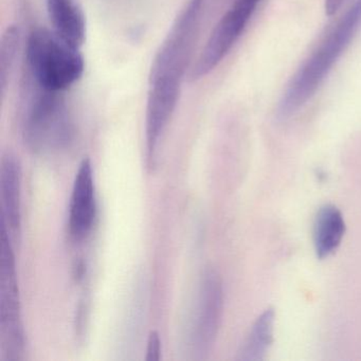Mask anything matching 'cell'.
Returning <instances> with one entry per match:
<instances>
[{
  "mask_svg": "<svg viewBox=\"0 0 361 361\" xmlns=\"http://www.w3.org/2000/svg\"><path fill=\"white\" fill-rule=\"evenodd\" d=\"M0 191L3 207L1 224L10 234H18L22 225V169L12 154H7L1 160Z\"/></svg>",
  "mask_w": 361,
  "mask_h": 361,
  "instance_id": "30bf717a",
  "label": "cell"
},
{
  "mask_svg": "<svg viewBox=\"0 0 361 361\" xmlns=\"http://www.w3.org/2000/svg\"><path fill=\"white\" fill-rule=\"evenodd\" d=\"M360 27L361 0H356L291 78L279 102L278 118L291 117L312 99Z\"/></svg>",
  "mask_w": 361,
  "mask_h": 361,
  "instance_id": "6da1fadb",
  "label": "cell"
},
{
  "mask_svg": "<svg viewBox=\"0 0 361 361\" xmlns=\"http://www.w3.org/2000/svg\"><path fill=\"white\" fill-rule=\"evenodd\" d=\"M345 233L342 213L333 204L319 209L314 223V246L317 257L323 259L333 255L341 244Z\"/></svg>",
  "mask_w": 361,
  "mask_h": 361,
  "instance_id": "7c38bea8",
  "label": "cell"
},
{
  "mask_svg": "<svg viewBox=\"0 0 361 361\" xmlns=\"http://www.w3.org/2000/svg\"><path fill=\"white\" fill-rule=\"evenodd\" d=\"M73 123L64 100L59 92L42 90L27 111L24 138L35 152L64 147L73 138Z\"/></svg>",
  "mask_w": 361,
  "mask_h": 361,
  "instance_id": "277c9868",
  "label": "cell"
},
{
  "mask_svg": "<svg viewBox=\"0 0 361 361\" xmlns=\"http://www.w3.org/2000/svg\"><path fill=\"white\" fill-rule=\"evenodd\" d=\"M160 356H161V341H160L159 334L156 331H152L147 339L145 359L147 361H159Z\"/></svg>",
  "mask_w": 361,
  "mask_h": 361,
  "instance_id": "9a60e30c",
  "label": "cell"
},
{
  "mask_svg": "<svg viewBox=\"0 0 361 361\" xmlns=\"http://www.w3.org/2000/svg\"><path fill=\"white\" fill-rule=\"evenodd\" d=\"M0 252V326L1 341L10 359L18 358L25 345L24 329L20 321V293L16 271V257L11 235L1 224Z\"/></svg>",
  "mask_w": 361,
  "mask_h": 361,
  "instance_id": "5b68a950",
  "label": "cell"
},
{
  "mask_svg": "<svg viewBox=\"0 0 361 361\" xmlns=\"http://www.w3.org/2000/svg\"><path fill=\"white\" fill-rule=\"evenodd\" d=\"M261 0H235L211 33L195 65L192 80H200L212 73L229 54L244 32Z\"/></svg>",
  "mask_w": 361,
  "mask_h": 361,
  "instance_id": "52a82bcc",
  "label": "cell"
},
{
  "mask_svg": "<svg viewBox=\"0 0 361 361\" xmlns=\"http://www.w3.org/2000/svg\"><path fill=\"white\" fill-rule=\"evenodd\" d=\"M180 90L181 84L173 82L149 84L145 111V140L149 161L155 159L160 138L176 109Z\"/></svg>",
  "mask_w": 361,
  "mask_h": 361,
  "instance_id": "9c48e42d",
  "label": "cell"
},
{
  "mask_svg": "<svg viewBox=\"0 0 361 361\" xmlns=\"http://www.w3.org/2000/svg\"><path fill=\"white\" fill-rule=\"evenodd\" d=\"M96 216L94 172L92 161L85 158L75 174L69 204L68 228L71 238L75 240L87 238L94 227Z\"/></svg>",
  "mask_w": 361,
  "mask_h": 361,
  "instance_id": "ba28073f",
  "label": "cell"
},
{
  "mask_svg": "<svg viewBox=\"0 0 361 361\" xmlns=\"http://www.w3.org/2000/svg\"><path fill=\"white\" fill-rule=\"evenodd\" d=\"M345 0H325L324 10L327 16H333L337 13Z\"/></svg>",
  "mask_w": 361,
  "mask_h": 361,
  "instance_id": "2e32d148",
  "label": "cell"
},
{
  "mask_svg": "<svg viewBox=\"0 0 361 361\" xmlns=\"http://www.w3.org/2000/svg\"><path fill=\"white\" fill-rule=\"evenodd\" d=\"M20 33L18 26L6 29L0 43V86L1 96L5 97L8 82L11 77L20 49Z\"/></svg>",
  "mask_w": 361,
  "mask_h": 361,
  "instance_id": "5bb4252c",
  "label": "cell"
},
{
  "mask_svg": "<svg viewBox=\"0 0 361 361\" xmlns=\"http://www.w3.org/2000/svg\"><path fill=\"white\" fill-rule=\"evenodd\" d=\"M223 308L221 276L215 270L208 269L200 281L188 331V343L194 357L202 358L212 348L219 334Z\"/></svg>",
  "mask_w": 361,
  "mask_h": 361,
  "instance_id": "8992f818",
  "label": "cell"
},
{
  "mask_svg": "<svg viewBox=\"0 0 361 361\" xmlns=\"http://www.w3.org/2000/svg\"><path fill=\"white\" fill-rule=\"evenodd\" d=\"M204 0H189L160 45L149 69V83H181L200 28Z\"/></svg>",
  "mask_w": 361,
  "mask_h": 361,
  "instance_id": "3957f363",
  "label": "cell"
},
{
  "mask_svg": "<svg viewBox=\"0 0 361 361\" xmlns=\"http://www.w3.org/2000/svg\"><path fill=\"white\" fill-rule=\"evenodd\" d=\"M48 16L54 32L61 39L80 48L85 43L86 20L78 0H46Z\"/></svg>",
  "mask_w": 361,
  "mask_h": 361,
  "instance_id": "8fae6325",
  "label": "cell"
},
{
  "mask_svg": "<svg viewBox=\"0 0 361 361\" xmlns=\"http://www.w3.org/2000/svg\"><path fill=\"white\" fill-rule=\"evenodd\" d=\"M274 310L272 308H268L257 319L255 324L251 327L246 341L238 352V360H264L274 341Z\"/></svg>",
  "mask_w": 361,
  "mask_h": 361,
  "instance_id": "4fadbf2b",
  "label": "cell"
},
{
  "mask_svg": "<svg viewBox=\"0 0 361 361\" xmlns=\"http://www.w3.org/2000/svg\"><path fill=\"white\" fill-rule=\"evenodd\" d=\"M27 60L37 85L48 92L68 90L81 79L85 71L80 49L45 28L35 29L29 35Z\"/></svg>",
  "mask_w": 361,
  "mask_h": 361,
  "instance_id": "7a4b0ae2",
  "label": "cell"
}]
</instances>
